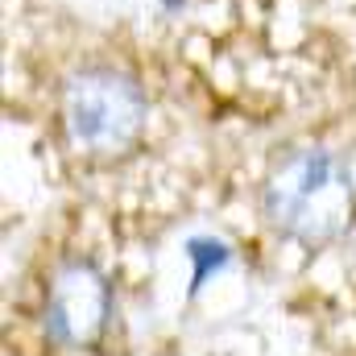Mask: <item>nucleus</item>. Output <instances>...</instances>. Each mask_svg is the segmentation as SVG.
<instances>
[{"mask_svg": "<svg viewBox=\"0 0 356 356\" xmlns=\"http://www.w3.org/2000/svg\"><path fill=\"white\" fill-rule=\"evenodd\" d=\"M266 220L290 241L332 245L353 220V178L327 149H286L261 186Z\"/></svg>", "mask_w": 356, "mask_h": 356, "instance_id": "1", "label": "nucleus"}, {"mask_svg": "<svg viewBox=\"0 0 356 356\" xmlns=\"http://www.w3.org/2000/svg\"><path fill=\"white\" fill-rule=\"evenodd\" d=\"M58 116H63V133L75 154L120 158L145 133L149 99L129 71L95 63V67H79L63 79Z\"/></svg>", "mask_w": 356, "mask_h": 356, "instance_id": "2", "label": "nucleus"}, {"mask_svg": "<svg viewBox=\"0 0 356 356\" xmlns=\"http://www.w3.org/2000/svg\"><path fill=\"white\" fill-rule=\"evenodd\" d=\"M112 311V290L99 266L71 257L50 273L46 286V336L63 348H91Z\"/></svg>", "mask_w": 356, "mask_h": 356, "instance_id": "3", "label": "nucleus"}, {"mask_svg": "<svg viewBox=\"0 0 356 356\" xmlns=\"http://www.w3.org/2000/svg\"><path fill=\"white\" fill-rule=\"evenodd\" d=\"M186 257L195 261L191 290H199V286L207 282V273H211V269L228 266V245H220V241H191V245H186Z\"/></svg>", "mask_w": 356, "mask_h": 356, "instance_id": "4", "label": "nucleus"}]
</instances>
